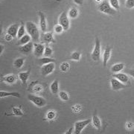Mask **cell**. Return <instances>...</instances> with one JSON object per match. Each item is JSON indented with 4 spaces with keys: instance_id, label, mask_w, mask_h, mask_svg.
Wrapping results in <instances>:
<instances>
[{
    "instance_id": "cell-30",
    "label": "cell",
    "mask_w": 134,
    "mask_h": 134,
    "mask_svg": "<svg viewBox=\"0 0 134 134\" xmlns=\"http://www.w3.org/2000/svg\"><path fill=\"white\" fill-rule=\"evenodd\" d=\"M12 114L16 116H23L24 115L23 114V112L21 110L20 108L18 107H13L12 108Z\"/></svg>"
},
{
    "instance_id": "cell-34",
    "label": "cell",
    "mask_w": 134,
    "mask_h": 134,
    "mask_svg": "<svg viewBox=\"0 0 134 134\" xmlns=\"http://www.w3.org/2000/svg\"><path fill=\"white\" fill-rule=\"evenodd\" d=\"M125 7L128 9H132L134 8V0H126Z\"/></svg>"
},
{
    "instance_id": "cell-26",
    "label": "cell",
    "mask_w": 134,
    "mask_h": 134,
    "mask_svg": "<svg viewBox=\"0 0 134 134\" xmlns=\"http://www.w3.org/2000/svg\"><path fill=\"white\" fill-rule=\"evenodd\" d=\"M24 62L25 58H17V59L15 60V61L14 62V67H16V68H17V69H20V68H22L23 66L24 65Z\"/></svg>"
},
{
    "instance_id": "cell-15",
    "label": "cell",
    "mask_w": 134,
    "mask_h": 134,
    "mask_svg": "<svg viewBox=\"0 0 134 134\" xmlns=\"http://www.w3.org/2000/svg\"><path fill=\"white\" fill-rule=\"evenodd\" d=\"M2 81L8 84H14L17 81V77L15 75L10 74V75H7L3 77Z\"/></svg>"
},
{
    "instance_id": "cell-27",
    "label": "cell",
    "mask_w": 134,
    "mask_h": 134,
    "mask_svg": "<svg viewBox=\"0 0 134 134\" xmlns=\"http://www.w3.org/2000/svg\"><path fill=\"white\" fill-rule=\"evenodd\" d=\"M25 32H26V28H25L24 24H22L21 26L19 27V30H18V33H17V36H16L17 38L19 40L21 37H23L25 34H26Z\"/></svg>"
},
{
    "instance_id": "cell-25",
    "label": "cell",
    "mask_w": 134,
    "mask_h": 134,
    "mask_svg": "<svg viewBox=\"0 0 134 134\" xmlns=\"http://www.w3.org/2000/svg\"><path fill=\"white\" fill-rule=\"evenodd\" d=\"M68 16L71 19H75L78 16V10L76 8H72L71 9L69 10Z\"/></svg>"
},
{
    "instance_id": "cell-9",
    "label": "cell",
    "mask_w": 134,
    "mask_h": 134,
    "mask_svg": "<svg viewBox=\"0 0 134 134\" xmlns=\"http://www.w3.org/2000/svg\"><path fill=\"white\" fill-rule=\"evenodd\" d=\"M45 46L42 43H34V54L36 57L40 58L43 55H44V52H45Z\"/></svg>"
},
{
    "instance_id": "cell-8",
    "label": "cell",
    "mask_w": 134,
    "mask_h": 134,
    "mask_svg": "<svg viewBox=\"0 0 134 134\" xmlns=\"http://www.w3.org/2000/svg\"><path fill=\"white\" fill-rule=\"evenodd\" d=\"M55 69L54 63H49L47 64H45L41 67V73L43 76H47L48 75L52 74Z\"/></svg>"
},
{
    "instance_id": "cell-5",
    "label": "cell",
    "mask_w": 134,
    "mask_h": 134,
    "mask_svg": "<svg viewBox=\"0 0 134 134\" xmlns=\"http://www.w3.org/2000/svg\"><path fill=\"white\" fill-rule=\"evenodd\" d=\"M94 50L92 52V59L94 61H98L100 58V42L98 37H96Z\"/></svg>"
},
{
    "instance_id": "cell-22",
    "label": "cell",
    "mask_w": 134,
    "mask_h": 134,
    "mask_svg": "<svg viewBox=\"0 0 134 134\" xmlns=\"http://www.w3.org/2000/svg\"><path fill=\"white\" fill-rule=\"evenodd\" d=\"M125 68V64L124 63H116L114 64L113 66L111 67V72L113 73H118V72H121V70H123Z\"/></svg>"
},
{
    "instance_id": "cell-18",
    "label": "cell",
    "mask_w": 134,
    "mask_h": 134,
    "mask_svg": "<svg viewBox=\"0 0 134 134\" xmlns=\"http://www.w3.org/2000/svg\"><path fill=\"white\" fill-rule=\"evenodd\" d=\"M92 124H93L94 127H96V129L100 130V128H101V121H100V118L96 115V113L92 116Z\"/></svg>"
},
{
    "instance_id": "cell-10",
    "label": "cell",
    "mask_w": 134,
    "mask_h": 134,
    "mask_svg": "<svg viewBox=\"0 0 134 134\" xmlns=\"http://www.w3.org/2000/svg\"><path fill=\"white\" fill-rule=\"evenodd\" d=\"M113 77L116 78L117 80H119V81L121 83H125L128 85V83H130V79L128 75L125 73H121V72H118V73H114L113 75Z\"/></svg>"
},
{
    "instance_id": "cell-7",
    "label": "cell",
    "mask_w": 134,
    "mask_h": 134,
    "mask_svg": "<svg viewBox=\"0 0 134 134\" xmlns=\"http://www.w3.org/2000/svg\"><path fill=\"white\" fill-rule=\"evenodd\" d=\"M110 83H111V88H112V90H114V91L120 90L127 88L128 86V85L121 83V82L119 81V80H117L115 77H113L110 80Z\"/></svg>"
},
{
    "instance_id": "cell-16",
    "label": "cell",
    "mask_w": 134,
    "mask_h": 134,
    "mask_svg": "<svg viewBox=\"0 0 134 134\" xmlns=\"http://www.w3.org/2000/svg\"><path fill=\"white\" fill-rule=\"evenodd\" d=\"M19 27L18 24H13L10 26L9 28L7 30V34H10L13 37H15L16 36H17V33H18V30H19Z\"/></svg>"
},
{
    "instance_id": "cell-13",
    "label": "cell",
    "mask_w": 134,
    "mask_h": 134,
    "mask_svg": "<svg viewBox=\"0 0 134 134\" xmlns=\"http://www.w3.org/2000/svg\"><path fill=\"white\" fill-rule=\"evenodd\" d=\"M111 51L112 48L110 46H107L104 51V54H103V65L104 66H107L108 61L110 60V56H111Z\"/></svg>"
},
{
    "instance_id": "cell-37",
    "label": "cell",
    "mask_w": 134,
    "mask_h": 134,
    "mask_svg": "<svg viewBox=\"0 0 134 134\" xmlns=\"http://www.w3.org/2000/svg\"><path fill=\"white\" fill-rule=\"evenodd\" d=\"M82 110L81 106L79 105V104H77V105H75L72 107V110L73 112L75 113V114H78Z\"/></svg>"
},
{
    "instance_id": "cell-40",
    "label": "cell",
    "mask_w": 134,
    "mask_h": 134,
    "mask_svg": "<svg viewBox=\"0 0 134 134\" xmlns=\"http://www.w3.org/2000/svg\"><path fill=\"white\" fill-rule=\"evenodd\" d=\"M127 73L129 75H130V76H132L134 78V69H127Z\"/></svg>"
},
{
    "instance_id": "cell-41",
    "label": "cell",
    "mask_w": 134,
    "mask_h": 134,
    "mask_svg": "<svg viewBox=\"0 0 134 134\" xmlns=\"http://www.w3.org/2000/svg\"><path fill=\"white\" fill-rule=\"evenodd\" d=\"M73 1L77 5H82L83 3V0H73Z\"/></svg>"
},
{
    "instance_id": "cell-36",
    "label": "cell",
    "mask_w": 134,
    "mask_h": 134,
    "mask_svg": "<svg viewBox=\"0 0 134 134\" xmlns=\"http://www.w3.org/2000/svg\"><path fill=\"white\" fill-rule=\"evenodd\" d=\"M64 31V29L63 28L62 25H60V24L56 25L54 26V31L56 34H61Z\"/></svg>"
},
{
    "instance_id": "cell-1",
    "label": "cell",
    "mask_w": 134,
    "mask_h": 134,
    "mask_svg": "<svg viewBox=\"0 0 134 134\" xmlns=\"http://www.w3.org/2000/svg\"><path fill=\"white\" fill-rule=\"evenodd\" d=\"M25 28L27 32L31 37L34 42H38L40 40V31L37 26L33 22H27L25 23Z\"/></svg>"
},
{
    "instance_id": "cell-2",
    "label": "cell",
    "mask_w": 134,
    "mask_h": 134,
    "mask_svg": "<svg viewBox=\"0 0 134 134\" xmlns=\"http://www.w3.org/2000/svg\"><path fill=\"white\" fill-rule=\"evenodd\" d=\"M98 9L101 13H104L105 14L108 15H115L116 14V10L114 9L111 5L110 4L109 2L107 1H103L100 3H99Z\"/></svg>"
},
{
    "instance_id": "cell-14",
    "label": "cell",
    "mask_w": 134,
    "mask_h": 134,
    "mask_svg": "<svg viewBox=\"0 0 134 134\" xmlns=\"http://www.w3.org/2000/svg\"><path fill=\"white\" fill-rule=\"evenodd\" d=\"M37 83H38L37 81L32 82L31 84L29 86V91H32V92H35V93H39V92L43 91V86Z\"/></svg>"
},
{
    "instance_id": "cell-32",
    "label": "cell",
    "mask_w": 134,
    "mask_h": 134,
    "mask_svg": "<svg viewBox=\"0 0 134 134\" xmlns=\"http://www.w3.org/2000/svg\"><path fill=\"white\" fill-rule=\"evenodd\" d=\"M110 4L111 5V6L115 9L116 10H119V0H110Z\"/></svg>"
},
{
    "instance_id": "cell-21",
    "label": "cell",
    "mask_w": 134,
    "mask_h": 134,
    "mask_svg": "<svg viewBox=\"0 0 134 134\" xmlns=\"http://www.w3.org/2000/svg\"><path fill=\"white\" fill-rule=\"evenodd\" d=\"M31 40H32L31 37L29 35V34H25L23 37H21V38L19 39V41H18V45L19 46H23L25 44H27L29 42H31Z\"/></svg>"
},
{
    "instance_id": "cell-39",
    "label": "cell",
    "mask_w": 134,
    "mask_h": 134,
    "mask_svg": "<svg viewBox=\"0 0 134 134\" xmlns=\"http://www.w3.org/2000/svg\"><path fill=\"white\" fill-rule=\"evenodd\" d=\"M13 38H14V37H13L10 34H7L5 36V40H6L7 42H10V41L13 40Z\"/></svg>"
},
{
    "instance_id": "cell-43",
    "label": "cell",
    "mask_w": 134,
    "mask_h": 134,
    "mask_svg": "<svg viewBox=\"0 0 134 134\" xmlns=\"http://www.w3.org/2000/svg\"><path fill=\"white\" fill-rule=\"evenodd\" d=\"M0 48H1V51H0V54H2V51L4 50V46H3L2 45H1V46H0Z\"/></svg>"
},
{
    "instance_id": "cell-44",
    "label": "cell",
    "mask_w": 134,
    "mask_h": 134,
    "mask_svg": "<svg viewBox=\"0 0 134 134\" xmlns=\"http://www.w3.org/2000/svg\"><path fill=\"white\" fill-rule=\"evenodd\" d=\"M96 1L97 2H98V3H100L101 2H103L102 0H96Z\"/></svg>"
},
{
    "instance_id": "cell-19",
    "label": "cell",
    "mask_w": 134,
    "mask_h": 134,
    "mask_svg": "<svg viewBox=\"0 0 134 134\" xmlns=\"http://www.w3.org/2000/svg\"><path fill=\"white\" fill-rule=\"evenodd\" d=\"M8 96H14L16 98H21V96L19 92H5L1 90L0 91V98H5V97H8Z\"/></svg>"
},
{
    "instance_id": "cell-6",
    "label": "cell",
    "mask_w": 134,
    "mask_h": 134,
    "mask_svg": "<svg viewBox=\"0 0 134 134\" xmlns=\"http://www.w3.org/2000/svg\"><path fill=\"white\" fill-rule=\"evenodd\" d=\"M58 23L60 25H62L63 28L64 29V31H66L69 29L70 22H69L68 14L66 11H63L62 14L60 15L59 19H58Z\"/></svg>"
},
{
    "instance_id": "cell-28",
    "label": "cell",
    "mask_w": 134,
    "mask_h": 134,
    "mask_svg": "<svg viewBox=\"0 0 134 134\" xmlns=\"http://www.w3.org/2000/svg\"><path fill=\"white\" fill-rule=\"evenodd\" d=\"M58 96L60 97V98L62 100H63V101H67L69 99V96L68 95V93H67L65 91L59 92Z\"/></svg>"
},
{
    "instance_id": "cell-31",
    "label": "cell",
    "mask_w": 134,
    "mask_h": 134,
    "mask_svg": "<svg viewBox=\"0 0 134 134\" xmlns=\"http://www.w3.org/2000/svg\"><path fill=\"white\" fill-rule=\"evenodd\" d=\"M81 58V53L79 52H74L71 54V56H70V59L71 60H76V61H79Z\"/></svg>"
},
{
    "instance_id": "cell-23",
    "label": "cell",
    "mask_w": 134,
    "mask_h": 134,
    "mask_svg": "<svg viewBox=\"0 0 134 134\" xmlns=\"http://www.w3.org/2000/svg\"><path fill=\"white\" fill-rule=\"evenodd\" d=\"M50 90L54 95H56L59 92V82L58 80L54 81L50 85Z\"/></svg>"
},
{
    "instance_id": "cell-12",
    "label": "cell",
    "mask_w": 134,
    "mask_h": 134,
    "mask_svg": "<svg viewBox=\"0 0 134 134\" xmlns=\"http://www.w3.org/2000/svg\"><path fill=\"white\" fill-rule=\"evenodd\" d=\"M34 43L32 42H29L27 44H25L23 46H21L19 48V52L23 53V54H29L33 51Z\"/></svg>"
},
{
    "instance_id": "cell-42",
    "label": "cell",
    "mask_w": 134,
    "mask_h": 134,
    "mask_svg": "<svg viewBox=\"0 0 134 134\" xmlns=\"http://www.w3.org/2000/svg\"><path fill=\"white\" fill-rule=\"evenodd\" d=\"M72 130H73V128H70V129H69V131H68V132H66V134H71V133H72Z\"/></svg>"
},
{
    "instance_id": "cell-24",
    "label": "cell",
    "mask_w": 134,
    "mask_h": 134,
    "mask_svg": "<svg viewBox=\"0 0 134 134\" xmlns=\"http://www.w3.org/2000/svg\"><path fill=\"white\" fill-rule=\"evenodd\" d=\"M55 60L50 58L49 57H43V58H40L39 59V64L40 66H43L45 64H47L49 63H55Z\"/></svg>"
},
{
    "instance_id": "cell-33",
    "label": "cell",
    "mask_w": 134,
    "mask_h": 134,
    "mask_svg": "<svg viewBox=\"0 0 134 134\" xmlns=\"http://www.w3.org/2000/svg\"><path fill=\"white\" fill-rule=\"evenodd\" d=\"M55 117H56V113L54 111H53V110L48 111V113H47V114H46V118H47L48 120L54 119Z\"/></svg>"
},
{
    "instance_id": "cell-3",
    "label": "cell",
    "mask_w": 134,
    "mask_h": 134,
    "mask_svg": "<svg viewBox=\"0 0 134 134\" xmlns=\"http://www.w3.org/2000/svg\"><path fill=\"white\" fill-rule=\"evenodd\" d=\"M28 99L30 101H31L34 105L39 107V108H41L46 104V100L41 96H37L36 95H33V94H29L28 96Z\"/></svg>"
},
{
    "instance_id": "cell-11",
    "label": "cell",
    "mask_w": 134,
    "mask_h": 134,
    "mask_svg": "<svg viewBox=\"0 0 134 134\" xmlns=\"http://www.w3.org/2000/svg\"><path fill=\"white\" fill-rule=\"evenodd\" d=\"M39 16H40V29L43 33H45L47 31V22H46V16L43 14L42 11H39Z\"/></svg>"
},
{
    "instance_id": "cell-38",
    "label": "cell",
    "mask_w": 134,
    "mask_h": 134,
    "mask_svg": "<svg viewBox=\"0 0 134 134\" xmlns=\"http://www.w3.org/2000/svg\"><path fill=\"white\" fill-rule=\"evenodd\" d=\"M133 123L131 122V121H128V122L126 123V128H127V130H131L133 128Z\"/></svg>"
},
{
    "instance_id": "cell-29",
    "label": "cell",
    "mask_w": 134,
    "mask_h": 134,
    "mask_svg": "<svg viewBox=\"0 0 134 134\" xmlns=\"http://www.w3.org/2000/svg\"><path fill=\"white\" fill-rule=\"evenodd\" d=\"M70 69V65L69 63L67 62H63L60 64V69L61 70V72H68V70Z\"/></svg>"
},
{
    "instance_id": "cell-17",
    "label": "cell",
    "mask_w": 134,
    "mask_h": 134,
    "mask_svg": "<svg viewBox=\"0 0 134 134\" xmlns=\"http://www.w3.org/2000/svg\"><path fill=\"white\" fill-rule=\"evenodd\" d=\"M43 40L44 43H49L52 42H54V37H53V34L52 32H45L43 34Z\"/></svg>"
},
{
    "instance_id": "cell-4",
    "label": "cell",
    "mask_w": 134,
    "mask_h": 134,
    "mask_svg": "<svg viewBox=\"0 0 134 134\" xmlns=\"http://www.w3.org/2000/svg\"><path fill=\"white\" fill-rule=\"evenodd\" d=\"M91 119H86V120H82V121H78L75 123V134H81L82 130L86 127L87 125H89L91 123Z\"/></svg>"
},
{
    "instance_id": "cell-20",
    "label": "cell",
    "mask_w": 134,
    "mask_h": 134,
    "mask_svg": "<svg viewBox=\"0 0 134 134\" xmlns=\"http://www.w3.org/2000/svg\"><path fill=\"white\" fill-rule=\"evenodd\" d=\"M29 75H30V71H27V72H20L19 74V78L21 81L23 82V83L25 85L27 81L29 79Z\"/></svg>"
},
{
    "instance_id": "cell-35",
    "label": "cell",
    "mask_w": 134,
    "mask_h": 134,
    "mask_svg": "<svg viewBox=\"0 0 134 134\" xmlns=\"http://www.w3.org/2000/svg\"><path fill=\"white\" fill-rule=\"evenodd\" d=\"M52 49L48 46H46L45 48V52H44V56L45 57H51L52 55Z\"/></svg>"
}]
</instances>
